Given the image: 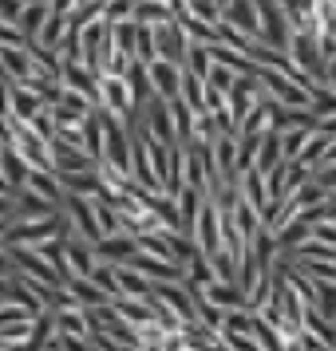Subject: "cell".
<instances>
[{
    "mask_svg": "<svg viewBox=\"0 0 336 351\" xmlns=\"http://www.w3.org/2000/svg\"><path fill=\"white\" fill-rule=\"evenodd\" d=\"M52 166H56V174H91V170H99V162L87 154V150H80V146L71 143H52Z\"/></svg>",
    "mask_w": 336,
    "mask_h": 351,
    "instance_id": "3957f363",
    "label": "cell"
},
{
    "mask_svg": "<svg viewBox=\"0 0 336 351\" xmlns=\"http://www.w3.org/2000/svg\"><path fill=\"white\" fill-rule=\"evenodd\" d=\"M76 4H80V0H52V12H56V16H71Z\"/></svg>",
    "mask_w": 336,
    "mask_h": 351,
    "instance_id": "e0dca14e",
    "label": "cell"
},
{
    "mask_svg": "<svg viewBox=\"0 0 336 351\" xmlns=\"http://www.w3.org/2000/svg\"><path fill=\"white\" fill-rule=\"evenodd\" d=\"M0 24H4V16H0Z\"/></svg>",
    "mask_w": 336,
    "mask_h": 351,
    "instance_id": "44dd1931",
    "label": "cell"
},
{
    "mask_svg": "<svg viewBox=\"0 0 336 351\" xmlns=\"http://www.w3.org/2000/svg\"><path fill=\"white\" fill-rule=\"evenodd\" d=\"M83 150H87V154H91L96 162H103V127H99L96 114L83 123Z\"/></svg>",
    "mask_w": 336,
    "mask_h": 351,
    "instance_id": "4fadbf2b",
    "label": "cell"
},
{
    "mask_svg": "<svg viewBox=\"0 0 336 351\" xmlns=\"http://www.w3.org/2000/svg\"><path fill=\"white\" fill-rule=\"evenodd\" d=\"M48 107H44V99L36 95V91H28V87H12V114H16L20 123H32L36 114H44Z\"/></svg>",
    "mask_w": 336,
    "mask_h": 351,
    "instance_id": "8fae6325",
    "label": "cell"
},
{
    "mask_svg": "<svg viewBox=\"0 0 336 351\" xmlns=\"http://www.w3.org/2000/svg\"><path fill=\"white\" fill-rule=\"evenodd\" d=\"M155 44H159V60H166V64L175 67H186V56H190V36H186V28L182 24H162V28H155Z\"/></svg>",
    "mask_w": 336,
    "mask_h": 351,
    "instance_id": "7a4b0ae2",
    "label": "cell"
},
{
    "mask_svg": "<svg viewBox=\"0 0 336 351\" xmlns=\"http://www.w3.org/2000/svg\"><path fill=\"white\" fill-rule=\"evenodd\" d=\"M99 107L119 114L123 123H131V119H135V103H131L127 80H119V75H99Z\"/></svg>",
    "mask_w": 336,
    "mask_h": 351,
    "instance_id": "6da1fadb",
    "label": "cell"
},
{
    "mask_svg": "<svg viewBox=\"0 0 336 351\" xmlns=\"http://www.w3.org/2000/svg\"><path fill=\"white\" fill-rule=\"evenodd\" d=\"M16 276V261L8 253V245H0V280H12Z\"/></svg>",
    "mask_w": 336,
    "mask_h": 351,
    "instance_id": "2e32d148",
    "label": "cell"
},
{
    "mask_svg": "<svg viewBox=\"0 0 336 351\" xmlns=\"http://www.w3.org/2000/svg\"><path fill=\"white\" fill-rule=\"evenodd\" d=\"M0 197H16V190H12V182L4 178V170H0Z\"/></svg>",
    "mask_w": 336,
    "mask_h": 351,
    "instance_id": "ac0fdd59",
    "label": "cell"
},
{
    "mask_svg": "<svg viewBox=\"0 0 336 351\" xmlns=\"http://www.w3.org/2000/svg\"><path fill=\"white\" fill-rule=\"evenodd\" d=\"M24 4H52V0H24Z\"/></svg>",
    "mask_w": 336,
    "mask_h": 351,
    "instance_id": "d6986e66",
    "label": "cell"
},
{
    "mask_svg": "<svg viewBox=\"0 0 336 351\" xmlns=\"http://www.w3.org/2000/svg\"><path fill=\"white\" fill-rule=\"evenodd\" d=\"M48 20H52V4H24L16 28L24 32V40H28V44H36V40H40V32L48 28Z\"/></svg>",
    "mask_w": 336,
    "mask_h": 351,
    "instance_id": "9c48e42d",
    "label": "cell"
},
{
    "mask_svg": "<svg viewBox=\"0 0 336 351\" xmlns=\"http://www.w3.org/2000/svg\"><path fill=\"white\" fill-rule=\"evenodd\" d=\"M64 256H67V272L71 280H91L99 269V256H96V245H87L83 237H71L64 245Z\"/></svg>",
    "mask_w": 336,
    "mask_h": 351,
    "instance_id": "277c9868",
    "label": "cell"
},
{
    "mask_svg": "<svg viewBox=\"0 0 336 351\" xmlns=\"http://www.w3.org/2000/svg\"><path fill=\"white\" fill-rule=\"evenodd\" d=\"M210 67H214V60H210V48H206V44H194V40H190V56H186V67H182V71H194L198 80H206Z\"/></svg>",
    "mask_w": 336,
    "mask_h": 351,
    "instance_id": "7c38bea8",
    "label": "cell"
},
{
    "mask_svg": "<svg viewBox=\"0 0 336 351\" xmlns=\"http://www.w3.org/2000/svg\"><path fill=\"white\" fill-rule=\"evenodd\" d=\"M28 190L36 193V197H44L48 206L64 209V186H60V174L56 170H32V178H28Z\"/></svg>",
    "mask_w": 336,
    "mask_h": 351,
    "instance_id": "52a82bcc",
    "label": "cell"
},
{
    "mask_svg": "<svg viewBox=\"0 0 336 351\" xmlns=\"http://www.w3.org/2000/svg\"><path fill=\"white\" fill-rule=\"evenodd\" d=\"M135 4H139V0H111L107 12H103V20H107V24H127V20H135Z\"/></svg>",
    "mask_w": 336,
    "mask_h": 351,
    "instance_id": "5bb4252c",
    "label": "cell"
},
{
    "mask_svg": "<svg viewBox=\"0 0 336 351\" xmlns=\"http://www.w3.org/2000/svg\"><path fill=\"white\" fill-rule=\"evenodd\" d=\"M67 91H76L83 95L91 107H99V75L96 71H87L83 64H64V80H60Z\"/></svg>",
    "mask_w": 336,
    "mask_h": 351,
    "instance_id": "5b68a950",
    "label": "cell"
},
{
    "mask_svg": "<svg viewBox=\"0 0 336 351\" xmlns=\"http://www.w3.org/2000/svg\"><path fill=\"white\" fill-rule=\"evenodd\" d=\"M175 8L166 4V0H139L135 4V24H143V28H162V24H175Z\"/></svg>",
    "mask_w": 336,
    "mask_h": 351,
    "instance_id": "ba28073f",
    "label": "cell"
},
{
    "mask_svg": "<svg viewBox=\"0 0 336 351\" xmlns=\"http://www.w3.org/2000/svg\"><path fill=\"white\" fill-rule=\"evenodd\" d=\"M20 12H24V0H0V16H4V24H16Z\"/></svg>",
    "mask_w": 336,
    "mask_h": 351,
    "instance_id": "9a60e30c",
    "label": "cell"
},
{
    "mask_svg": "<svg viewBox=\"0 0 336 351\" xmlns=\"http://www.w3.org/2000/svg\"><path fill=\"white\" fill-rule=\"evenodd\" d=\"M96 4H103V8H107V4H111V0H96Z\"/></svg>",
    "mask_w": 336,
    "mask_h": 351,
    "instance_id": "ffe728a7",
    "label": "cell"
},
{
    "mask_svg": "<svg viewBox=\"0 0 336 351\" xmlns=\"http://www.w3.org/2000/svg\"><path fill=\"white\" fill-rule=\"evenodd\" d=\"M146 71H150V83H155V95H159V99L170 103V99L182 95V67L166 64V60H155Z\"/></svg>",
    "mask_w": 336,
    "mask_h": 351,
    "instance_id": "8992f818",
    "label": "cell"
},
{
    "mask_svg": "<svg viewBox=\"0 0 336 351\" xmlns=\"http://www.w3.org/2000/svg\"><path fill=\"white\" fill-rule=\"evenodd\" d=\"M0 170H4V178H8V182H12V190H28V178H32V166H28V162L20 158L16 150H12V146H4V158H0Z\"/></svg>",
    "mask_w": 336,
    "mask_h": 351,
    "instance_id": "30bf717a",
    "label": "cell"
}]
</instances>
